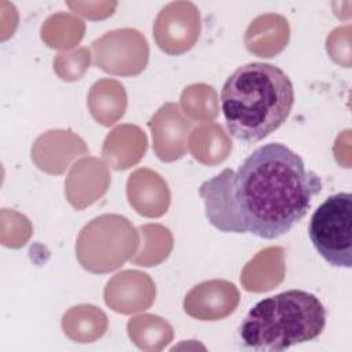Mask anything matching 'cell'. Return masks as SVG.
Here are the masks:
<instances>
[{"instance_id":"1","label":"cell","mask_w":352,"mask_h":352,"mask_svg":"<svg viewBox=\"0 0 352 352\" xmlns=\"http://www.w3.org/2000/svg\"><path fill=\"white\" fill-rule=\"evenodd\" d=\"M319 176L282 143L256 148L234 175V198L248 232L275 239L289 232L320 192Z\"/></svg>"},{"instance_id":"2","label":"cell","mask_w":352,"mask_h":352,"mask_svg":"<svg viewBox=\"0 0 352 352\" xmlns=\"http://www.w3.org/2000/svg\"><path fill=\"white\" fill-rule=\"evenodd\" d=\"M294 88L275 65L252 62L239 66L226 80L220 104L231 136L257 143L275 132L289 117Z\"/></svg>"},{"instance_id":"3","label":"cell","mask_w":352,"mask_h":352,"mask_svg":"<svg viewBox=\"0 0 352 352\" xmlns=\"http://www.w3.org/2000/svg\"><path fill=\"white\" fill-rule=\"evenodd\" d=\"M326 309L305 290L292 289L258 301L241 324L242 342L256 351H283L320 336Z\"/></svg>"},{"instance_id":"4","label":"cell","mask_w":352,"mask_h":352,"mask_svg":"<svg viewBox=\"0 0 352 352\" xmlns=\"http://www.w3.org/2000/svg\"><path fill=\"white\" fill-rule=\"evenodd\" d=\"M309 239L316 252L333 267L352 265V195L327 197L311 216Z\"/></svg>"},{"instance_id":"5","label":"cell","mask_w":352,"mask_h":352,"mask_svg":"<svg viewBox=\"0 0 352 352\" xmlns=\"http://www.w3.org/2000/svg\"><path fill=\"white\" fill-rule=\"evenodd\" d=\"M136 234L131 223L117 214H104L87 224L77 241L76 250L81 265L92 272H109L131 256L138 241L120 242Z\"/></svg>"},{"instance_id":"6","label":"cell","mask_w":352,"mask_h":352,"mask_svg":"<svg viewBox=\"0 0 352 352\" xmlns=\"http://www.w3.org/2000/svg\"><path fill=\"white\" fill-rule=\"evenodd\" d=\"M199 36V14L192 3H170L161 10L154 22V37L158 47L179 55L188 51Z\"/></svg>"},{"instance_id":"7","label":"cell","mask_w":352,"mask_h":352,"mask_svg":"<svg viewBox=\"0 0 352 352\" xmlns=\"http://www.w3.org/2000/svg\"><path fill=\"white\" fill-rule=\"evenodd\" d=\"M234 175L230 168L214 177L204 182L199 195L205 204V213L209 223L223 232H248L234 198Z\"/></svg>"},{"instance_id":"8","label":"cell","mask_w":352,"mask_h":352,"mask_svg":"<svg viewBox=\"0 0 352 352\" xmlns=\"http://www.w3.org/2000/svg\"><path fill=\"white\" fill-rule=\"evenodd\" d=\"M239 302V292L234 283L213 279L194 286L186 296V314L199 320H219L232 314Z\"/></svg>"},{"instance_id":"9","label":"cell","mask_w":352,"mask_h":352,"mask_svg":"<svg viewBox=\"0 0 352 352\" xmlns=\"http://www.w3.org/2000/svg\"><path fill=\"white\" fill-rule=\"evenodd\" d=\"M148 125L153 132V148L161 161L170 162L184 155L191 121L183 118L175 103L164 104Z\"/></svg>"},{"instance_id":"10","label":"cell","mask_w":352,"mask_h":352,"mask_svg":"<svg viewBox=\"0 0 352 352\" xmlns=\"http://www.w3.org/2000/svg\"><path fill=\"white\" fill-rule=\"evenodd\" d=\"M135 271H124L121 274H117L111 280H109L106 289H104V300L106 304L110 305L114 311L122 312V314H131L136 312L133 300L131 296H136L142 301H144L148 307L153 302L154 298V285L147 274L139 272L133 287Z\"/></svg>"},{"instance_id":"11","label":"cell","mask_w":352,"mask_h":352,"mask_svg":"<svg viewBox=\"0 0 352 352\" xmlns=\"http://www.w3.org/2000/svg\"><path fill=\"white\" fill-rule=\"evenodd\" d=\"M139 172H140V176H142L143 183H144L146 187L139 188L138 186L128 182L126 194H128L129 204L133 205V208L138 210V208L142 205L143 199L147 195L148 199H147V213H146V216H150V217L161 216L164 212H166V208H168L169 202L158 199V198H155V195L169 198V191H168L166 183L160 177L158 173H155L150 169H139Z\"/></svg>"}]
</instances>
